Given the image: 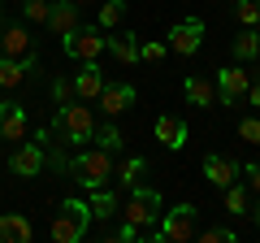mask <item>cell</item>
<instances>
[{"instance_id":"obj_19","label":"cell","mask_w":260,"mask_h":243,"mask_svg":"<svg viewBox=\"0 0 260 243\" xmlns=\"http://www.w3.org/2000/svg\"><path fill=\"white\" fill-rule=\"evenodd\" d=\"M182 92H186V100L200 104V109H213V104H217V83H213V78H204V74H191L182 83Z\"/></svg>"},{"instance_id":"obj_15","label":"cell","mask_w":260,"mask_h":243,"mask_svg":"<svg viewBox=\"0 0 260 243\" xmlns=\"http://www.w3.org/2000/svg\"><path fill=\"white\" fill-rule=\"evenodd\" d=\"M0 56H30V31L26 26H5L0 22Z\"/></svg>"},{"instance_id":"obj_5","label":"cell","mask_w":260,"mask_h":243,"mask_svg":"<svg viewBox=\"0 0 260 243\" xmlns=\"http://www.w3.org/2000/svg\"><path fill=\"white\" fill-rule=\"evenodd\" d=\"M195 204H178V208H169V213H160V226H152V234L148 239H169V243H178V239H191L195 234Z\"/></svg>"},{"instance_id":"obj_16","label":"cell","mask_w":260,"mask_h":243,"mask_svg":"<svg viewBox=\"0 0 260 243\" xmlns=\"http://www.w3.org/2000/svg\"><path fill=\"white\" fill-rule=\"evenodd\" d=\"M100 87H104V70L95 66V61H83V70L74 74V96L78 100H95Z\"/></svg>"},{"instance_id":"obj_14","label":"cell","mask_w":260,"mask_h":243,"mask_svg":"<svg viewBox=\"0 0 260 243\" xmlns=\"http://www.w3.org/2000/svg\"><path fill=\"white\" fill-rule=\"evenodd\" d=\"M26 135V109L22 104H0V139L18 143Z\"/></svg>"},{"instance_id":"obj_35","label":"cell","mask_w":260,"mask_h":243,"mask_svg":"<svg viewBox=\"0 0 260 243\" xmlns=\"http://www.w3.org/2000/svg\"><path fill=\"white\" fill-rule=\"evenodd\" d=\"M0 13H5V0H0Z\"/></svg>"},{"instance_id":"obj_31","label":"cell","mask_w":260,"mask_h":243,"mask_svg":"<svg viewBox=\"0 0 260 243\" xmlns=\"http://www.w3.org/2000/svg\"><path fill=\"white\" fill-rule=\"evenodd\" d=\"M200 239H204V243H234L239 234H234V230H225V226H213V230H204Z\"/></svg>"},{"instance_id":"obj_1","label":"cell","mask_w":260,"mask_h":243,"mask_svg":"<svg viewBox=\"0 0 260 243\" xmlns=\"http://www.w3.org/2000/svg\"><path fill=\"white\" fill-rule=\"evenodd\" d=\"M65 169L74 174L78 187L95 191V187H104V183L113 178V152H104V148H78L74 161H70Z\"/></svg>"},{"instance_id":"obj_27","label":"cell","mask_w":260,"mask_h":243,"mask_svg":"<svg viewBox=\"0 0 260 243\" xmlns=\"http://www.w3.org/2000/svg\"><path fill=\"white\" fill-rule=\"evenodd\" d=\"M234 13H239L243 26H260V0H239V5H234Z\"/></svg>"},{"instance_id":"obj_20","label":"cell","mask_w":260,"mask_h":243,"mask_svg":"<svg viewBox=\"0 0 260 243\" xmlns=\"http://www.w3.org/2000/svg\"><path fill=\"white\" fill-rule=\"evenodd\" d=\"M35 230L22 213H0V243H30Z\"/></svg>"},{"instance_id":"obj_6","label":"cell","mask_w":260,"mask_h":243,"mask_svg":"<svg viewBox=\"0 0 260 243\" xmlns=\"http://www.w3.org/2000/svg\"><path fill=\"white\" fill-rule=\"evenodd\" d=\"M61 48H65L70 61L83 66V61H95V56L104 52V35H100V26H83V22H78V26L61 39Z\"/></svg>"},{"instance_id":"obj_9","label":"cell","mask_w":260,"mask_h":243,"mask_svg":"<svg viewBox=\"0 0 260 243\" xmlns=\"http://www.w3.org/2000/svg\"><path fill=\"white\" fill-rule=\"evenodd\" d=\"M44 143H22V148L18 152H13V157H9V169H13V174H18V178H35L39 174V169H44Z\"/></svg>"},{"instance_id":"obj_4","label":"cell","mask_w":260,"mask_h":243,"mask_svg":"<svg viewBox=\"0 0 260 243\" xmlns=\"http://www.w3.org/2000/svg\"><path fill=\"white\" fill-rule=\"evenodd\" d=\"M87 222H91V204H83L78 196H70L61 204V213H56V222H52V239L56 243H78L87 234Z\"/></svg>"},{"instance_id":"obj_8","label":"cell","mask_w":260,"mask_h":243,"mask_svg":"<svg viewBox=\"0 0 260 243\" xmlns=\"http://www.w3.org/2000/svg\"><path fill=\"white\" fill-rule=\"evenodd\" d=\"M247 87H251V74L243 66L217 70V96H221V104H239L243 96H247Z\"/></svg>"},{"instance_id":"obj_3","label":"cell","mask_w":260,"mask_h":243,"mask_svg":"<svg viewBox=\"0 0 260 243\" xmlns=\"http://www.w3.org/2000/svg\"><path fill=\"white\" fill-rule=\"evenodd\" d=\"M52 135H61L65 143H91V135H95L91 109H83V100L61 104L56 109V122H52Z\"/></svg>"},{"instance_id":"obj_26","label":"cell","mask_w":260,"mask_h":243,"mask_svg":"<svg viewBox=\"0 0 260 243\" xmlns=\"http://www.w3.org/2000/svg\"><path fill=\"white\" fill-rule=\"evenodd\" d=\"M143 169H148V161H143V157H130L126 161V165H121V183H126V187H135V183H139V178H143Z\"/></svg>"},{"instance_id":"obj_12","label":"cell","mask_w":260,"mask_h":243,"mask_svg":"<svg viewBox=\"0 0 260 243\" xmlns=\"http://www.w3.org/2000/svg\"><path fill=\"white\" fill-rule=\"evenodd\" d=\"M95 100H100V109L109 113V117H117V113H126L130 104H135V87H126V83H104Z\"/></svg>"},{"instance_id":"obj_36","label":"cell","mask_w":260,"mask_h":243,"mask_svg":"<svg viewBox=\"0 0 260 243\" xmlns=\"http://www.w3.org/2000/svg\"><path fill=\"white\" fill-rule=\"evenodd\" d=\"M74 5H87V0H74Z\"/></svg>"},{"instance_id":"obj_18","label":"cell","mask_w":260,"mask_h":243,"mask_svg":"<svg viewBox=\"0 0 260 243\" xmlns=\"http://www.w3.org/2000/svg\"><path fill=\"white\" fill-rule=\"evenodd\" d=\"M104 52H113V61H121V66H135L139 61V35H104Z\"/></svg>"},{"instance_id":"obj_34","label":"cell","mask_w":260,"mask_h":243,"mask_svg":"<svg viewBox=\"0 0 260 243\" xmlns=\"http://www.w3.org/2000/svg\"><path fill=\"white\" fill-rule=\"evenodd\" d=\"M247 96H251V109H260V74H256V83L247 87Z\"/></svg>"},{"instance_id":"obj_23","label":"cell","mask_w":260,"mask_h":243,"mask_svg":"<svg viewBox=\"0 0 260 243\" xmlns=\"http://www.w3.org/2000/svg\"><path fill=\"white\" fill-rule=\"evenodd\" d=\"M91 139H95V148H104V152H121V143H126V139H121V131L113 126V117H109V126H100V131L91 135Z\"/></svg>"},{"instance_id":"obj_7","label":"cell","mask_w":260,"mask_h":243,"mask_svg":"<svg viewBox=\"0 0 260 243\" xmlns=\"http://www.w3.org/2000/svg\"><path fill=\"white\" fill-rule=\"evenodd\" d=\"M200 39H204V22L186 18V22H178V26H169V52L195 56V52H200Z\"/></svg>"},{"instance_id":"obj_11","label":"cell","mask_w":260,"mask_h":243,"mask_svg":"<svg viewBox=\"0 0 260 243\" xmlns=\"http://www.w3.org/2000/svg\"><path fill=\"white\" fill-rule=\"evenodd\" d=\"M39 66V56L30 52V56H0V87H5V92H13V87H22V78L30 74V70Z\"/></svg>"},{"instance_id":"obj_28","label":"cell","mask_w":260,"mask_h":243,"mask_svg":"<svg viewBox=\"0 0 260 243\" xmlns=\"http://www.w3.org/2000/svg\"><path fill=\"white\" fill-rule=\"evenodd\" d=\"M121 18H126V0H109L100 9V26H117Z\"/></svg>"},{"instance_id":"obj_33","label":"cell","mask_w":260,"mask_h":243,"mask_svg":"<svg viewBox=\"0 0 260 243\" xmlns=\"http://www.w3.org/2000/svg\"><path fill=\"white\" fill-rule=\"evenodd\" d=\"M247 183H251V191L260 196V165H251V169H247Z\"/></svg>"},{"instance_id":"obj_10","label":"cell","mask_w":260,"mask_h":243,"mask_svg":"<svg viewBox=\"0 0 260 243\" xmlns=\"http://www.w3.org/2000/svg\"><path fill=\"white\" fill-rule=\"evenodd\" d=\"M204 178L213 183L217 191H225L230 183H239V161H230V157H217V152H208V157H204Z\"/></svg>"},{"instance_id":"obj_17","label":"cell","mask_w":260,"mask_h":243,"mask_svg":"<svg viewBox=\"0 0 260 243\" xmlns=\"http://www.w3.org/2000/svg\"><path fill=\"white\" fill-rule=\"evenodd\" d=\"M48 31H52L56 39H65L70 31L78 26V5L74 0H61V5H52V13H48V22H44Z\"/></svg>"},{"instance_id":"obj_22","label":"cell","mask_w":260,"mask_h":243,"mask_svg":"<svg viewBox=\"0 0 260 243\" xmlns=\"http://www.w3.org/2000/svg\"><path fill=\"white\" fill-rule=\"evenodd\" d=\"M234 56H239V61H256V56H260V35H256V26H247L239 39H234Z\"/></svg>"},{"instance_id":"obj_29","label":"cell","mask_w":260,"mask_h":243,"mask_svg":"<svg viewBox=\"0 0 260 243\" xmlns=\"http://www.w3.org/2000/svg\"><path fill=\"white\" fill-rule=\"evenodd\" d=\"M48 13H52L48 0H26V5H22V18L26 22H48Z\"/></svg>"},{"instance_id":"obj_32","label":"cell","mask_w":260,"mask_h":243,"mask_svg":"<svg viewBox=\"0 0 260 243\" xmlns=\"http://www.w3.org/2000/svg\"><path fill=\"white\" fill-rule=\"evenodd\" d=\"M239 135H243L247 143H260V117H247V122L239 126Z\"/></svg>"},{"instance_id":"obj_13","label":"cell","mask_w":260,"mask_h":243,"mask_svg":"<svg viewBox=\"0 0 260 243\" xmlns=\"http://www.w3.org/2000/svg\"><path fill=\"white\" fill-rule=\"evenodd\" d=\"M152 131H156V143H165V148H174V152L182 148L186 135H191V131H186V122H182V117H174V113H160Z\"/></svg>"},{"instance_id":"obj_24","label":"cell","mask_w":260,"mask_h":243,"mask_svg":"<svg viewBox=\"0 0 260 243\" xmlns=\"http://www.w3.org/2000/svg\"><path fill=\"white\" fill-rule=\"evenodd\" d=\"M225 208H230V213H247L251 208V191L239 187V183H230V187H225Z\"/></svg>"},{"instance_id":"obj_25","label":"cell","mask_w":260,"mask_h":243,"mask_svg":"<svg viewBox=\"0 0 260 243\" xmlns=\"http://www.w3.org/2000/svg\"><path fill=\"white\" fill-rule=\"evenodd\" d=\"M169 56V44L160 39H139V61H165Z\"/></svg>"},{"instance_id":"obj_21","label":"cell","mask_w":260,"mask_h":243,"mask_svg":"<svg viewBox=\"0 0 260 243\" xmlns=\"http://www.w3.org/2000/svg\"><path fill=\"white\" fill-rule=\"evenodd\" d=\"M113 213H121V200L113 196L109 187H95L91 191V217H104V222H109Z\"/></svg>"},{"instance_id":"obj_30","label":"cell","mask_w":260,"mask_h":243,"mask_svg":"<svg viewBox=\"0 0 260 243\" xmlns=\"http://www.w3.org/2000/svg\"><path fill=\"white\" fill-rule=\"evenodd\" d=\"M52 100H56V104L78 100V96H74V78H56V83H52Z\"/></svg>"},{"instance_id":"obj_2","label":"cell","mask_w":260,"mask_h":243,"mask_svg":"<svg viewBox=\"0 0 260 243\" xmlns=\"http://www.w3.org/2000/svg\"><path fill=\"white\" fill-rule=\"evenodd\" d=\"M121 217H126V226H135V230L148 239L152 226L160 222V191H156V187H139V183H135L130 200L121 204Z\"/></svg>"}]
</instances>
